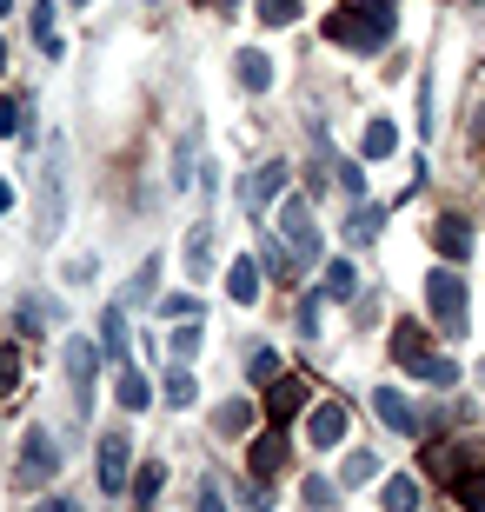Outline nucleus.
Masks as SVG:
<instances>
[{
    "instance_id": "1",
    "label": "nucleus",
    "mask_w": 485,
    "mask_h": 512,
    "mask_svg": "<svg viewBox=\"0 0 485 512\" xmlns=\"http://www.w3.org/2000/svg\"><path fill=\"white\" fill-rule=\"evenodd\" d=\"M326 34H333L339 47H353V54H379V47L399 34V14H392V0H353V7L326 14Z\"/></svg>"
},
{
    "instance_id": "2",
    "label": "nucleus",
    "mask_w": 485,
    "mask_h": 512,
    "mask_svg": "<svg viewBox=\"0 0 485 512\" xmlns=\"http://www.w3.org/2000/svg\"><path fill=\"white\" fill-rule=\"evenodd\" d=\"M426 306L446 333H466V280H459L452 266H432L426 273Z\"/></svg>"
},
{
    "instance_id": "3",
    "label": "nucleus",
    "mask_w": 485,
    "mask_h": 512,
    "mask_svg": "<svg viewBox=\"0 0 485 512\" xmlns=\"http://www.w3.org/2000/svg\"><path fill=\"white\" fill-rule=\"evenodd\" d=\"M60 220H67V140L47 147V180H40V227L60 233Z\"/></svg>"
},
{
    "instance_id": "4",
    "label": "nucleus",
    "mask_w": 485,
    "mask_h": 512,
    "mask_svg": "<svg viewBox=\"0 0 485 512\" xmlns=\"http://www.w3.org/2000/svg\"><path fill=\"white\" fill-rule=\"evenodd\" d=\"M472 466H485V446H472V439H439V446L426 453V473L446 479V486H459Z\"/></svg>"
},
{
    "instance_id": "5",
    "label": "nucleus",
    "mask_w": 485,
    "mask_h": 512,
    "mask_svg": "<svg viewBox=\"0 0 485 512\" xmlns=\"http://www.w3.org/2000/svg\"><path fill=\"white\" fill-rule=\"evenodd\" d=\"M133 466V439L127 433H100V493H120Z\"/></svg>"
},
{
    "instance_id": "6",
    "label": "nucleus",
    "mask_w": 485,
    "mask_h": 512,
    "mask_svg": "<svg viewBox=\"0 0 485 512\" xmlns=\"http://www.w3.org/2000/svg\"><path fill=\"white\" fill-rule=\"evenodd\" d=\"M306 399H313V386L286 373V380H273V386H266V419H273V426H286V419H293L299 406H306Z\"/></svg>"
},
{
    "instance_id": "7",
    "label": "nucleus",
    "mask_w": 485,
    "mask_h": 512,
    "mask_svg": "<svg viewBox=\"0 0 485 512\" xmlns=\"http://www.w3.org/2000/svg\"><path fill=\"white\" fill-rule=\"evenodd\" d=\"M426 233H432V247L446 253V260H472V227L459 220V213H439Z\"/></svg>"
},
{
    "instance_id": "8",
    "label": "nucleus",
    "mask_w": 485,
    "mask_h": 512,
    "mask_svg": "<svg viewBox=\"0 0 485 512\" xmlns=\"http://www.w3.org/2000/svg\"><path fill=\"white\" fill-rule=\"evenodd\" d=\"M100 360H107V353H100L94 340H74V346H67V380H74V399H80V406H87V393H94V366Z\"/></svg>"
},
{
    "instance_id": "9",
    "label": "nucleus",
    "mask_w": 485,
    "mask_h": 512,
    "mask_svg": "<svg viewBox=\"0 0 485 512\" xmlns=\"http://www.w3.org/2000/svg\"><path fill=\"white\" fill-rule=\"evenodd\" d=\"M280 227H286V240H293L299 253H319V227H313V207H306V200H286Z\"/></svg>"
},
{
    "instance_id": "10",
    "label": "nucleus",
    "mask_w": 485,
    "mask_h": 512,
    "mask_svg": "<svg viewBox=\"0 0 485 512\" xmlns=\"http://www.w3.org/2000/svg\"><path fill=\"white\" fill-rule=\"evenodd\" d=\"M286 173H293L286 160H266V167L253 173V180H246V207H253V213L273 207V200H280V187H286Z\"/></svg>"
},
{
    "instance_id": "11",
    "label": "nucleus",
    "mask_w": 485,
    "mask_h": 512,
    "mask_svg": "<svg viewBox=\"0 0 485 512\" xmlns=\"http://www.w3.org/2000/svg\"><path fill=\"white\" fill-rule=\"evenodd\" d=\"M373 413L386 419L392 433H419V419H412V406H406V393H399V386H373Z\"/></svg>"
},
{
    "instance_id": "12",
    "label": "nucleus",
    "mask_w": 485,
    "mask_h": 512,
    "mask_svg": "<svg viewBox=\"0 0 485 512\" xmlns=\"http://www.w3.org/2000/svg\"><path fill=\"white\" fill-rule=\"evenodd\" d=\"M306 439H313V446H339V439H346V399H326V406H313V426H306Z\"/></svg>"
},
{
    "instance_id": "13",
    "label": "nucleus",
    "mask_w": 485,
    "mask_h": 512,
    "mask_svg": "<svg viewBox=\"0 0 485 512\" xmlns=\"http://www.w3.org/2000/svg\"><path fill=\"white\" fill-rule=\"evenodd\" d=\"M286 466V433L280 426H266L260 439H253V479H273Z\"/></svg>"
},
{
    "instance_id": "14",
    "label": "nucleus",
    "mask_w": 485,
    "mask_h": 512,
    "mask_svg": "<svg viewBox=\"0 0 485 512\" xmlns=\"http://www.w3.org/2000/svg\"><path fill=\"white\" fill-rule=\"evenodd\" d=\"M160 486H167V466H160V459H147V466H140V473H133V512H153V499H160Z\"/></svg>"
},
{
    "instance_id": "15",
    "label": "nucleus",
    "mask_w": 485,
    "mask_h": 512,
    "mask_svg": "<svg viewBox=\"0 0 485 512\" xmlns=\"http://www.w3.org/2000/svg\"><path fill=\"white\" fill-rule=\"evenodd\" d=\"M100 353H107L113 366L127 360V313H120V306H107V313H100Z\"/></svg>"
},
{
    "instance_id": "16",
    "label": "nucleus",
    "mask_w": 485,
    "mask_h": 512,
    "mask_svg": "<svg viewBox=\"0 0 485 512\" xmlns=\"http://www.w3.org/2000/svg\"><path fill=\"white\" fill-rule=\"evenodd\" d=\"M392 360H399V366H419V360H426V333H419V320H399V326H392Z\"/></svg>"
},
{
    "instance_id": "17",
    "label": "nucleus",
    "mask_w": 485,
    "mask_h": 512,
    "mask_svg": "<svg viewBox=\"0 0 485 512\" xmlns=\"http://www.w3.org/2000/svg\"><path fill=\"white\" fill-rule=\"evenodd\" d=\"M113 399H120V406H127V413H147V406H153V386L140 380V373H133V366H120V380H113Z\"/></svg>"
},
{
    "instance_id": "18",
    "label": "nucleus",
    "mask_w": 485,
    "mask_h": 512,
    "mask_svg": "<svg viewBox=\"0 0 485 512\" xmlns=\"http://www.w3.org/2000/svg\"><path fill=\"white\" fill-rule=\"evenodd\" d=\"M226 293H233L240 306L260 300V260H233V273H226Z\"/></svg>"
},
{
    "instance_id": "19",
    "label": "nucleus",
    "mask_w": 485,
    "mask_h": 512,
    "mask_svg": "<svg viewBox=\"0 0 485 512\" xmlns=\"http://www.w3.org/2000/svg\"><path fill=\"white\" fill-rule=\"evenodd\" d=\"M392 147H399V133H392V120H366V133H359V160H386Z\"/></svg>"
},
{
    "instance_id": "20",
    "label": "nucleus",
    "mask_w": 485,
    "mask_h": 512,
    "mask_svg": "<svg viewBox=\"0 0 485 512\" xmlns=\"http://www.w3.org/2000/svg\"><path fill=\"white\" fill-rule=\"evenodd\" d=\"M206 266H213V227L200 220V227L187 233V273H193V280H206Z\"/></svg>"
},
{
    "instance_id": "21",
    "label": "nucleus",
    "mask_w": 485,
    "mask_h": 512,
    "mask_svg": "<svg viewBox=\"0 0 485 512\" xmlns=\"http://www.w3.org/2000/svg\"><path fill=\"white\" fill-rule=\"evenodd\" d=\"M233 67H240V87H253V94H266V87H273V60L253 54V47H246V54L233 60Z\"/></svg>"
},
{
    "instance_id": "22",
    "label": "nucleus",
    "mask_w": 485,
    "mask_h": 512,
    "mask_svg": "<svg viewBox=\"0 0 485 512\" xmlns=\"http://www.w3.org/2000/svg\"><path fill=\"white\" fill-rule=\"evenodd\" d=\"M20 459H27V473H60V446H47V433H27V453H20Z\"/></svg>"
},
{
    "instance_id": "23",
    "label": "nucleus",
    "mask_w": 485,
    "mask_h": 512,
    "mask_svg": "<svg viewBox=\"0 0 485 512\" xmlns=\"http://www.w3.org/2000/svg\"><path fill=\"white\" fill-rule=\"evenodd\" d=\"M253 426V406L246 399H226V406H213V433H246Z\"/></svg>"
},
{
    "instance_id": "24",
    "label": "nucleus",
    "mask_w": 485,
    "mask_h": 512,
    "mask_svg": "<svg viewBox=\"0 0 485 512\" xmlns=\"http://www.w3.org/2000/svg\"><path fill=\"white\" fill-rule=\"evenodd\" d=\"M366 479H379V453H346V466H339V486H366Z\"/></svg>"
},
{
    "instance_id": "25",
    "label": "nucleus",
    "mask_w": 485,
    "mask_h": 512,
    "mask_svg": "<svg viewBox=\"0 0 485 512\" xmlns=\"http://www.w3.org/2000/svg\"><path fill=\"white\" fill-rule=\"evenodd\" d=\"M386 512H419V479H386Z\"/></svg>"
},
{
    "instance_id": "26",
    "label": "nucleus",
    "mask_w": 485,
    "mask_h": 512,
    "mask_svg": "<svg viewBox=\"0 0 485 512\" xmlns=\"http://www.w3.org/2000/svg\"><path fill=\"white\" fill-rule=\"evenodd\" d=\"M153 293H160V253H153V260H140V273H133V286H127V300L140 306V300H153Z\"/></svg>"
},
{
    "instance_id": "27",
    "label": "nucleus",
    "mask_w": 485,
    "mask_h": 512,
    "mask_svg": "<svg viewBox=\"0 0 485 512\" xmlns=\"http://www.w3.org/2000/svg\"><path fill=\"white\" fill-rule=\"evenodd\" d=\"M353 286H359L353 260H326V293H333V300H353Z\"/></svg>"
},
{
    "instance_id": "28",
    "label": "nucleus",
    "mask_w": 485,
    "mask_h": 512,
    "mask_svg": "<svg viewBox=\"0 0 485 512\" xmlns=\"http://www.w3.org/2000/svg\"><path fill=\"white\" fill-rule=\"evenodd\" d=\"M200 340H206V326H193V320H180V326H173V360H180V366H187L193 360V353H200Z\"/></svg>"
},
{
    "instance_id": "29",
    "label": "nucleus",
    "mask_w": 485,
    "mask_h": 512,
    "mask_svg": "<svg viewBox=\"0 0 485 512\" xmlns=\"http://www.w3.org/2000/svg\"><path fill=\"white\" fill-rule=\"evenodd\" d=\"M379 227H386V207H353V220H346V233H353L359 247H366Z\"/></svg>"
},
{
    "instance_id": "30",
    "label": "nucleus",
    "mask_w": 485,
    "mask_h": 512,
    "mask_svg": "<svg viewBox=\"0 0 485 512\" xmlns=\"http://www.w3.org/2000/svg\"><path fill=\"white\" fill-rule=\"evenodd\" d=\"M60 320H67V306H60V300H27V306H20V326H60Z\"/></svg>"
},
{
    "instance_id": "31",
    "label": "nucleus",
    "mask_w": 485,
    "mask_h": 512,
    "mask_svg": "<svg viewBox=\"0 0 485 512\" xmlns=\"http://www.w3.org/2000/svg\"><path fill=\"white\" fill-rule=\"evenodd\" d=\"M160 393H167V406H193V373L180 360H173V373L160 380Z\"/></svg>"
},
{
    "instance_id": "32",
    "label": "nucleus",
    "mask_w": 485,
    "mask_h": 512,
    "mask_svg": "<svg viewBox=\"0 0 485 512\" xmlns=\"http://www.w3.org/2000/svg\"><path fill=\"white\" fill-rule=\"evenodd\" d=\"M412 373H419L426 386H459V366H452V360H432V353H426L419 366H412Z\"/></svg>"
},
{
    "instance_id": "33",
    "label": "nucleus",
    "mask_w": 485,
    "mask_h": 512,
    "mask_svg": "<svg viewBox=\"0 0 485 512\" xmlns=\"http://www.w3.org/2000/svg\"><path fill=\"white\" fill-rule=\"evenodd\" d=\"M452 493H459V506H466V512H485V466H479V473H466Z\"/></svg>"
},
{
    "instance_id": "34",
    "label": "nucleus",
    "mask_w": 485,
    "mask_h": 512,
    "mask_svg": "<svg viewBox=\"0 0 485 512\" xmlns=\"http://www.w3.org/2000/svg\"><path fill=\"white\" fill-rule=\"evenodd\" d=\"M246 380H253V386H260V380H280V353H273V346H260V353L246 360Z\"/></svg>"
},
{
    "instance_id": "35",
    "label": "nucleus",
    "mask_w": 485,
    "mask_h": 512,
    "mask_svg": "<svg viewBox=\"0 0 485 512\" xmlns=\"http://www.w3.org/2000/svg\"><path fill=\"white\" fill-rule=\"evenodd\" d=\"M333 499H339V479H306V506L313 512H333Z\"/></svg>"
},
{
    "instance_id": "36",
    "label": "nucleus",
    "mask_w": 485,
    "mask_h": 512,
    "mask_svg": "<svg viewBox=\"0 0 485 512\" xmlns=\"http://www.w3.org/2000/svg\"><path fill=\"white\" fill-rule=\"evenodd\" d=\"M260 20H266V27H293V20H299V0H260Z\"/></svg>"
},
{
    "instance_id": "37",
    "label": "nucleus",
    "mask_w": 485,
    "mask_h": 512,
    "mask_svg": "<svg viewBox=\"0 0 485 512\" xmlns=\"http://www.w3.org/2000/svg\"><path fill=\"white\" fill-rule=\"evenodd\" d=\"M14 380H20V353L0 346V399H14Z\"/></svg>"
},
{
    "instance_id": "38",
    "label": "nucleus",
    "mask_w": 485,
    "mask_h": 512,
    "mask_svg": "<svg viewBox=\"0 0 485 512\" xmlns=\"http://www.w3.org/2000/svg\"><path fill=\"white\" fill-rule=\"evenodd\" d=\"M20 114H27L20 100H0V140H14V133H20Z\"/></svg>"
},
{
    "instance_id": "39",
    "label": "nucleus",
    "mask_w": 485,
    "mask_h": 512,
    "mask_svg": "<svg viewBox=\"0 0 485 512\" xmlns=\"http://www.w3.org/2000/svg\"><path fill=\"white\" fill-rule=\"evenodd\" d=\"M299 333H306V340L319 333V293H306V300H299Z\"/></svg>"
},
{
    "instance_id": "40",
    "label": "nucleus",
    "mask_w": 485,
    "mask_h": 512,
    "mask_svg": "<svg viewBox=\"0 0 485 512\" xmlns=\"http://www.w3.org/2000/svg\"><path fill=\"white\" fill-rule=\"evenodd\" d=\"M160 313H167V320H193V293H173V300H160Z\"/></svg>"
},
{
    "instance_id": "41",
    "label": "nucleus",
    "mask_w": 485,
    "mask_h": 512,
    "mask_svg": "<svg viewBox=\"0 0 485 512\" xmlns=\"http://www.w3.org/2000/svg\"><path fill=\"white\" fill-rule=\"evenodd\" d=\"M193 512H226V499H220V486H213V479L200 486V506H193Z\"/></svg>"
},
{
    "instance_id": "42",
    "label": "nucleus",
    "mask_w": 485,
    "mask_h": 512,
    "mask_svg": "<svg viewBox=\"0 0 485 512\" xmlns=\"http://www.w3.org/2000/svg\"><path fill=\"white\" fill-rule=\"evenodd\" d=\"M67 280L87 286V280H94V260H87V253H80V260H67Z\"/></svg>"
},
{
    "instance_id": "43",
    "label": "nucleus",
    "mask_w": 485,
    "mask_h": 512,
    "mask_svg": "<svg viewBox=\"0 0 485 512\" xmlns=\"http://www.w3.org/2000/svg\"><path fill=\"white\" fill-rule=\"evenodd\" d=\"M260 260H266V273H286V253L273 247V240H260Z\"/></svg>"
},
{
    "instance_id": "44",
    "label": "nucleus",
    "mask_w": 485,
    "mask_h": 512,
    "mask_svg": "<svg viewBox=\"0 0 485 512\" xmlns=\"http://www.w3.org/2000/svg\"><path fill=\"white\" fill-rule=\"evenodd\" d=\"M7 207H14V187H7V180H0V213H7Z\"/></svg>"
},
{
    "instance_id": "45",
    "label": "nucleus",
    "mask_w": 485,
    "mask_h": 512,
    "mask_svg": "<svg viewBox=\"0 0 485 512\" xmlns=\"http://www.w3.org/2000/svg\"><path fill=\"white\" fill-rule=\"evenodd\" d=\"M47 512H74V506H60V499H54V506H47Z\"/></svg>"
},
{
    "instance_id": "46",
    "label": "nucleus",
    "mask_w": 485,
    "mask_h": 512,
    "mask_svg": "<svg viewBox=\"0 0 485 512\" xmlns=\"http://www.w3.org/2000/svg\"><path fill=\"white\" fill-rule=\"evenodd\" d=\"M0 67H7V40H0Z\"/></svg>"
},
{
    "instance_id": "47",
    "label": "nucleus",
    "mask_w": 485,
    "mask_h": 512,
    "mask_svg": "<svg viewBox=\"0 0 485 512\" xmlns=\"http://www.w3.org/2000/svg\"><path fill=\"white\" fill-rule=\"evenodd\" d=\"M7 7H14V0H0V14H7Z\"/></svg>"
},
{
    "instance_id": "48",
    "label": "nucleus",
    "mask_w": 485,
    "mask_h": 512,
    "mask_svg": "<svg viewBox=\"0 0 485 512\" xmlns=\"http://www.w3.org/2000/svg\"><path fill=\"white\" fill-rule=\"evenodd\" d=\"M220 7H240V0H220Z\"/></svg>"
},
{
    "instance_id": "49",
    "label": "nucleus",
    "mask_w": 485,
    "mask_h": 512,
    "mask_svg": "<svg viewBox=\"0 0 485 512\" xmlns=\"http://www.w3.org/2000/svg\"><path fill=\"white\" fill-rule=\"evenodd\" d=\"M80 7H87V0H80Z\"/></svg>"
}]
</instances>
